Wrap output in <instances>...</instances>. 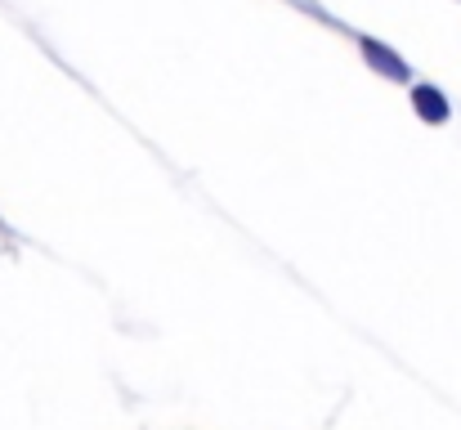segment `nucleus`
<instances>
[{
    "label": "nucleus",
    "instance_id": "obj_1",
    "mask_svg": "<svg viewBox=\"0 0 461 430\" xmlns=\"http://www.w3.org/2000/svg\"><path fill=\"white\" fill-rule=\"evenodd\" d=\"M358 50H363V59L385 77V81H412V68L394 54V50H385L381 41H372V36H358Z\"/></svg>",
    "mask_w": 461,
    "mask_h": 430
},
{
    "label": "nucleus",
    "instance_id": "obj_2",
    "mask_svg": "<svg viewBox=\"0 0 461 430\" xmlns=\"http://www.w3.org/2000/svg\"><path fill=\"white\" fill-rule=\"evenodd\" d=\"M412 104H417V113H421L426 122H448V99H444L435 86H417V90H412Z\"/></svg>",
    "mask_w": 461,
    "mask_h": 430
}]
</instances>
